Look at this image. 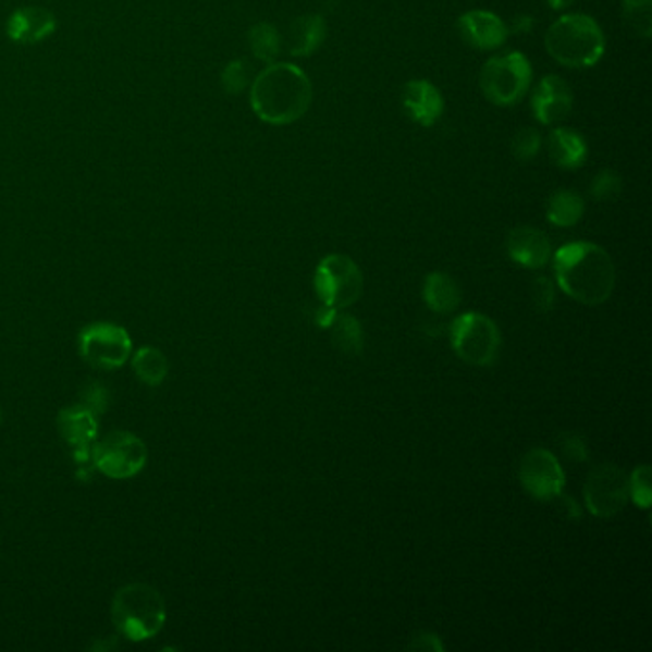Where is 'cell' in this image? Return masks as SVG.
<instances>
[{
	"instance_id": "cell-1",
	"label": "cell",
	"mask_w": 652,
	"mask_h": 652,
	"mask_svg": "<svg viewBox=\"0 0 652 652\" xmlns=\"http://www.w3.org/2000/svg\"><path fill=\"white\" fill-rule=\"evenodd\" d=\"M312 83L295 63H268L253 81L251 110L268 125H292L312 103Z\"/></svg>"
},
{
	"instance_id": "cell-2",
	"label": "cell",
	"mask_w": 652,
	"mask_h": 652,
	"mask_svg": "<svg viewBox=\"0 0 652 652\" xmlns=\"http://www.w3.org/2000/svg\"><path fill=\"white\" fill-rule=\"evenodd\" d=\"M558 287L574 300L598 307L611 299L616 283L611 255L590 242L566 244L553 259Z\"/></svg>"
},
{
	"instance_id": "cell-3",
	"label": "cell",
	"mask_w": 652,
	"mask_h": 652,
	"mask_svg": "<svg viewBox=\"0 0 652 652\" xmlns=\"http://www.w3.org/2000/svg\"><path fill=\"white\" fill-rule=\"evenodd\" d=\"M545 48L561 65L583 70L598 65L605 56V35L588 14H566L545 33Z\"/></svg>"
},
{
	"instance_id": "cell-4",
	"label": "cell",
	"mask_w": 652,
	"mask_h": 652,
	"mask_svg": "<svg viewBox=\"0 0 652 652\" xmlns=\"http://www.w3.org/2000/svg\"><path fill=\"white\" fill-rule=\"evenodd\" d=\"M111 620L119 636L134 643L148 641L165 626V599L150 583H128L113 598Z\"/></svg>"
},
{
	"instance_id": "cell-5",
	"label": "cell",
	"mask_w": 652,
	"mask_h": 652,
	"mask_svg": "<svg viewBox=\"0 0 652 652\" xmlns=\"http://www.w3.org/2000/svg\"><path fill=\"white\" fill-rule=\"evenodd\" d=\"M479 85L488 102L509 108L527 96L532 85V65L522 52L494 56L480 70Z\"/></svg>"
},
{
	"instance_id": "cell-6",
	"label": "cell",
	"mask_w": 652,
	"mask_h": 652,
	"mask_svg": "<svg viewBox=\"0 0 652 652\" xmlns=\"http://www.w3.org/2000/svg\"><path fill=\"white\" fill-rule=\"evenodd\" d=\"M90 464L108 479H133L148 464V446L134 432L111 431L100 441L96 439Z\"/></svg>"
},
{
	"instance_id": "cell-7",
	"label": "cell",
	"mask_w": 652,
	"mask_h": 652,
	"mask_svg": "<svg viewBox=\"0 0 652 652\" xmlns=\"http://www.w3.org/2000/svg\"><path fill=\"white\" fill-rule=\"evenodd\" d=\"M450 339L457 356L479 368L495 364L502 350V333L497 325L479 312L457 316L450 325Z\"/></svg>"
},
{
	"instance_id": "cell-8",
	"label": "cell",
	"mask_w": 652,
	"mask_h": 652,
	"mask_svg": "<svg viewBox=\"0 0 652 652\" xmlns=\"http://www.w3.org/2000/svg\"><path fill=\"white\" fill-rule=\"evenodd\" d=\"M315 287L323 307L333 310L353 307L364 292V275L346 255H328L316 268Z\"/></svg>"
},
{
	"instance_id": "cell-9",
	"label": "cell",
	"mask_w": 652,
	"mask_h": 652,
	"mask_svg": "<svg viewBox=\"0 0 652 652\" xmlns=\"http://www.w3.org/2000/svg\"><path fill=\"white\" fill-rule=\"evenodd\" d=\"M77 343L83 360L96 370H119L133 353V339L118 323H88L87 328L81 330Z\"/></svg>"
},
{
	"instance_id": "cell-10",
	"label": "cell",
	"mask_w": 652,
	"mask_h": 652,
	"mask_svg": "<svg viewBox=\"0 0 652 652\" xmlns=\"http://www.w3.org/2000/svg\"><path fill=\"white\" fill-rule=\"evenodd\" d=\"M583 497L591 515L599 519L616 517L629 502V477L618 465H598L588 475Z\"/></svg>"
},
{
	"instance_id": "cell-11",
	"label": "cell",
	"mask_w": 652,
	"mask_h": 652,
	"mask_svg": "<svg viewBox=\"0 0 652 652\" xmlns=\"http://www.w3.org/2000/svg\"><path fill=\"white\" fill-rule=\"evenodd\" d=\"M520 484L538 502H551L563 494L565 471L550 450L534 448L522 457L519 469Z\"/></svg>"
},
{
	"instance_id": "cell-12",
	"label": "cell",
	"mask_w": 652,
	"mask_h": 652,
	"mask_svg": "<svg viewBox=\"0 0 652 652\" xmlns=\"http://www.w3.org/2000/svg\"><path fill=\"white\" fill-rule=\"evenodd\" d=\"M56 425L63 442L73 452L75 464L79 465L81 469L90 464L93 444L98 439V416L95 411L83 404L70 406L58 414Z\"/></svg>"
},
{
	"instance_id": "cell-13",
	"label": "cell",
	"mask_w": 652,
	"mask_h": 652,
	"mask_svg": "<svg viewBox=\"0 0 652 652\" xmlns=\"http://www.w3.org/2000/svg\"><path fill=\"white\" fill-rule=\"evenodd\" d=\"M530 103L536 121H540L542 125H555L565 121L573 111V88L558 75H545L536 85Z\"/></svg>"
},
{
	"instance_id": "cell-14",
	"label": "cell",
	"mask_w": 652,
	"mask_h": 652,
	"mask_svg": "<svg viewBox=\"0 0 652 652\" xmlns=\"http://www.w3.org/2000/svg\"><path fill=\"white\" fill-rule=\"evenodd\" d=\"M457 29L465 45L480 50V52H490L495 48L503 47L509 39V29L502 17L495 16L488 10H471L465 12L464 16L457 20Z\"/></svg>"
},
{
	"instance_id": "cell-15",
	"label": "cell",
	"mask_w": 652,
	"mask_h": 652,
	"mask_svg": "<svg viewBox=\"0 0 652 652\" xmlns=\"http://www.w3.org/2000/svg\"><path fill=\"white\" fill-rule=\"evenodd\" d=\"M402 110L414 123L432 126L444 115V98L431 81H408L401 95Z\"/></svg>"
},
{
	"instance_id": "cell-16",
	"label": "cell",
	"mask_w": 652,
	"mask_h": 652,
	"mask_svg": "<svg viewBox=\"0 0 652 652\" xmlns=\"http://www.w3.org/2000/svg\"><path fill=\"white\" fill-rule=\"evenodd\" d=\"M58 20L54 12L42 7H24L12 12L7 22V35L12 42L29 47L39 45L42 40L54 35Z\"/></svg>"
},
{
	"instance_id": "cell-17",
	"label": "cell",
	"mask_w": 652,
	"mask_h": 652,
	"mask_svg": "<svg viewBox=\"0 0 652 652\" xmlns=\"http://www.w3.org/2000/svg\"><path fill=\"white\" fill-rule=\"evenodd\" d=\"M507 253L519 267L538 270L548 265L551 257V244L542 230L532 226H517L507 236Z\"/></svg>"
},
{
	"instance_id": "cell-18",
	"label": "cell",
	"mask_w": 652,
	"mask_h": 652,
	"mask_svg": "<svg viewBox=\"0 0 652 652\" xmlns=\"http://www.w3.org/2000/svg\"><path fill=\"white\" fill-rule=\"evenodd\" d=\"M548 153L553 165L565 171H576L588 161L590 148L582 134L576 133L574 128L558 126L555 131H551Z\"/></svg>"
},
{
	"instance_id": "cell-19",
	"label": "cell",
	"mask_w": 652,
	"mask_h": 652,
	"mask_svg": "<svg viewBox=\"0 0 652 652\" xmlns=\"http://www.w3.org/2000/svg\"><path fill=\"white\" fill-rule=\"evenodd\" d=\"M328 35V24L318 14H307L293 22L287 33V50L295 58H307L320 50Z\"/></svg>"
},
{
	"instance_id": "cell-20",
	"label": "cell",
	"mask_w": 652,
	"mask_h": 652,
	"mask_svg": "<svg viewBox=\"0 0 652 652\" xmlns=\"http://www.w3.org/2000/svg\"><path fill=\"white\" fill-rule=\"evenodd\" d=\"M423 299L432 312L450 315L462 303V290L452 275L444 274V272H432L425 280Z\"/></svg>"
},
{
	"instance_id": "cell-21",
	"label": "cell",
	"mask_w": 652,
	"mask_h": 652,
	"mask_svg": "<svg viewBox=\"0 0 652 652\" xmlns=\"http://www.w3.org/2000/svg\"><path fill=\"white\" fill-rule=\"evenodd\" d=\"M586 201L578 192L557 189L548 201V221L558 229H570L582 221Z\"/></svg>"
},
{
	"instance_id": "cell-22",
	"label": "cell",
	"mask_w": 652,
	"mask_h": 652,
	"mask_svg": "<svg viewBox=\"0 0 652 652\" xmlns=\"http://www.w3.org/2000/svg\"><path fill=\"white\" fill-rule=\"evenodd\" d=\"M133 370L136 378L148 386H159L169 376V360L156 346H142L133 356Z\"/></svg>"
},
{
	"instance_id": "cell-23",
	"label": "cell",
	"mask_w": 652,
	"mask_h": 652,
	"mask_svg": "<svg viewBox=\"0 0 652 652\" xmlns=\"http://www.w3.org/2000/svg\"><path fill=\"white\" fill-rule=\"evenodd\" d=\"M253 56L265 63H274L282 52V35L278 27L268 22L253 25L247 35Z\"/></svg>"
},
{
	"instance_id": "cell-24",
	"label": "cell",
	"mask_w": 652,
	"mask_h": 652,
	"mask_svg": "<svg viewBox=\"0 0 652 652\" xmlns=\"http://www.w3.org/2000/svg\"><path fill=\"white\" fill-rule=\"evenodd\" d=\"M331 339L337 346L341 353L348 356H358L364 350V333L361 325L356 318L348 315L335 316V320L331 322Z\"/></svg>"
},
{
	"instance_id": "cell-25",
	"label": "cell",
	"mask_w": 652,
	"mask_h": 652,
	"mask_svg": "<svg viewBox=\"0 0 652 652\" xmlns=\"http://www.w3.org/2000/svg\"><path fill=\"white\" fill-rule=\"evenodd\" d=\"M622 22L641 39H651L652 0H622Z\"/></svg>"
},
{
	"instance_id": "cell-26",
	"label": "cell",
	"mask_w": 652,
	"mask_h": 652,
	"mask_svg": "<svg viewBox=\"0 0 652 652\" xmlns=\"http://www.w3.org/2000/svg\"><path fill=\"white\" fill-rule=\"evenodd\" d=\"M540 150H542V134L538 133V128H534V126H525L513 136V158L519 159L522 163H528V161L538 158Z\"/></svg>"
},
{
	"instance_id": "cell-27",
	"label": "cell",
	"mask_w": 652,
	"mask_h": 652,
	"mask_svg": "<svg viewBox=\"0 0 652 652\" xmlns=\"http://www.w3.org/2000/svg\"><path fill=\"white\" fill-rule=\"evenodd\" d=\"M590 194L593 199H598L601 204L614 201L622 194L620 174L614 173L611 169L599 171L591 181Z\"/></svg>"
},
{
	"instance_id": "cell-28",
	"label": "cell",
	"mask_w": 652,
	"mask_h": 652,
	"mask_svg": "<svg viewBox=\"0 0 652 652\" xmlns=\"http://www.w3.org/2000/svg\"><path fill=\"white\" fill-rule=\"evenodd\" d=\"M221 83L222 88L229 95H242L249 85V65H247V62L245 60H232V62L226 63V67L222 70Z\"/></svg>"
},
{
	"instance_id": "cell-29",
	"label": "cell",
	"mask_w": 652,
	"mask_h": 652,
	"mask_svg": "<svg viewBox=\"0 0 652 652\" xmlns=\"http://www.w3.org/2000/svg\"><path fill=\"white\" fill-rule=\"evenodd\" d=\"M629 497H631L639 507H643V509H649V507H651L652 490L651 469H649V465L637 467L633 475L629 477Z\"/></svg>"
},
{
	"instance_id": "cell-30",
	"label": "cell",
	"mask_w": 652,
	"mask_h": 652,
	"mask_svg": "<svg viewBox=\"0 0 652 652\" xmlns=\"http://www.w3.org/2000/svg\"><path fill=\"white\" fill-rule=\"evenodd\" d=\"M558 448L573 464H582L588 459V446L578 432H565L558 436Z\"/></svg>"
},
{
	"instance_id": "cell-31",
	"label": "cell",
	"mask_w": 652,
	"mask_h": 652,
	"mask_svg": "<svg viewBox=\"0 0 652 652\" xmlns=\"http://www.w3.org/2000/svg\"><path fill=\"white\" fill-rule=\"evenodd\" d=\"M532 303H534L538 312H550L555 307V287L550 278L538 275L532 283Z\"/></svg>"
},
{
	"instance_id": "cell-32",
	"label": "cell",
	"mask_w": 652,
	"mask_h": 652,
	"mask_svg": "<svg viewBox=\"0 0 652 652\" xmlns=\"http://www.w3.org/2000/svg\"><path fill=\"white\" fill-rule=\"evenodd\" d=\"M83 406L93 409L96 416H102L110 406V393L102 383H88L83 389Z\"/></svg>"
},
{
	"instance_id": "cell-33",
	"label": "cell",
	"mask_w": 652,
	"mask_h": 652,
	"mask_svg": "<svg viewBox=\"0 0 652 652\" xmlns=\"http://www.w3.org/2000/svg\"><path fill=\"white\" fill-rule=\"evenodd\" d=\"M409 649H416V651H444V644H442L441 637L431 636V633H419L414 637V643L409 644Z\"/></svg>"
},
{
	"instance_id": "cell-34",
	"label": "cell",
	"mask_w": 652,
	"mask_h": 652,
	"mask_svg": "<svg viewBox=\"0 0 652 652\" xmlns=\"http://www.w3.org/2000/svg\"><path fill=\"white\" fill-rule=\"evenodd\" d=\"M534 25H536L534 17L527 16V14H525V16L515 17V20H513L512 27H509V25H507V29H509V33H517V35H525V33L532 32V29H534Z\"/></svg>"
},
{
	"instance_id": "cell-35",
	"label": "cell",
	"mask_w": 652,
	"mask_h": 652,
	"mask_svg": "<svg viewBox=\"0 0 652 652\" xmlns=\"http://www.w3.org/2000/svg\"><path fill=\"white\" fill-rule=\"evenodd\" d=\"M548 4L553 10H565L568 7H573L574 0H548Z\"/></svg>"
},
{
	"instance_id": "cell-36",
	"label": "cell",
	"mask_w": 652,
	"mask_h": 652,
	"mask_svg": "<svg viewBox=\"0 0 652 652\" xmlns=\"http://www.w3.org/2000/svg\"><path fill=\"white\" fill-rule=\"evenodd\" d=\"M0 419H2V411H0Z\"/></svg>"
}]
</instances>
